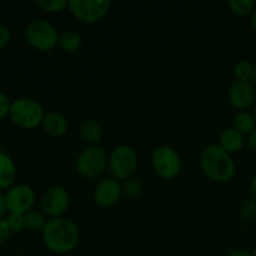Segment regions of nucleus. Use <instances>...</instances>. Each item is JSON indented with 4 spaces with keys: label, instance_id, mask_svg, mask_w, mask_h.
Segmentation results:
<instances>
[{
    "label": "nucleus",
    "instance_id": "obj_18",
    "mask_svg": "<svg viewBox=\"0 0 256 256\" xmlns=\"http://www.w3.org/2000/svg\"><path fill=\"white\" fill-rule=\"evenodd\" d=\"M232 124H234V126H232L234 129H236L238 132H240L244 135H249L252 130L256 129L255 116L248 112H236L234 116V120H232Z\"/></svg>",
    "mask_w": 256,
    "mask_h": 256
},
{
    "label": "nucleus",
    "instance_id": "obj_20",
    "mask_svg": "<svg viewBox=\"0 0 256 256\" xmlns=\"http://www.w3.org/2000/svg\"><path fill=\"white\" fill-rule=\"evenodd\" d=\"M228 6L230 8L234 14L239 16H248L252 15L255 10V2L254 0H229Z\"/></svg>",
    "mask_w": 256,
    "mask_h": 256
},
{
    "label": "nucleus",
    "instance_id": "obj_31",
    "mask_svg": "<svg viewBox=\"0 0 256 256\" xmlns=\"http://www.w3.org/2000/svg\"><path fill=\"white\" fill-rule=\"evenodd\" d=\"M6 204H5V195H2L0 192V219L4 216V214L6 212Z\"/></svg>",
    "mask_w": 256,
    "mask_h": 256
},
{
    "label": "nucleus",
    "instance_id": "obj_24",
    "mask_svg": "<svg viewBox=\"0 0 256 256\" xmlns=\"http://www.w3.org/2000/svg\"><path fill=\"white\" fill-rule=\"evenodd\" d=\"M240 214L244 219L252 220L256 218V199L252 198V199H246L240 206Z\"/></svg>",
    "mask_w": 256,
    "mask_h": 256
},
{
    "label": "nucleus",
    "instance_id": "obj_34",
    "mask_svg": "<svg viewBox=\"0 0 256 256\" xmlns=\"http://www.w3.org/2000/svg\"><path fill=\"white\" fill-rule=\"evenodd\" d=\"M252 84H254V85H256V65H254V72H252Z\"/></svg>",
    "mask_w": 256,
    "mask_h": 256
},
{
    "label": "nucleus",
    "instance_id": "obj_35",
    "mask_svg": "<svg viewBox=\"0 0 256 256\" xmlns=\"http://www.w3.org/2000/svg\"><path fill=\"white\" fill-rule=\"evenodd\" d=\"M254 116H255V119H256V102H255V108H254Z\"/></svg>",
    "mask_w": 256,
    "mask_h": 256
},
{
    "label": "nucleus",
    "instance_id": "obj_28",
    "mask_svg": "<svg viewBox=\"0 0 256 256\" xmlns=\"http://www.w3.org/2000/svg\"><path fill=\"white\" fill-rule=\"evenodd\" d=\"M10 234H12V232H10V228L8 225L6 220L0 219V245L5 244L9 240Z\"/></svg>",
    "mask_w": 256,
    "mask_h": 256
},
{
    "label": "nucleus",
    "instance_id": "obj_8",
    "mask_svg": "<svg viewBox=\"0 0 256 256\" xmlns=\"http://www.w3.org/2000/svg\"><path fill=\"white\" fill-rule=\"evenodd\" d=\"M70 12L82 22H96L109 12L110 0H69Z\"/></svg>",
    "mask_w": 256,
    "mask_h": 256
},
{
    "label": "nucleus",
    "instance_id": "obj_22",
    "mask_svg": "<svg viewBox=\"0 0 256 256\" xmlns=\"http://www.w3.org/2000/svg\"><path fill=\"white\" fill-rule=\"evenodd\" d=\"M66 0H38L36 5L48 12H60L68 6Z\"/></svg>",
    "mask_w": 256,
    "mask_h": 256
},
{
    "label": "nucleus",
    "instance_id": "obj_3",
    "mask_svg": "<svg viewBox=\"0 0 256 256\" xmlns=\"http://www.w3.org/2000/svg\"><path fill=\"white\" fill-rule=\"evenodd\" d=\"M9 116L10 120L18 126L24 129H35L42 124L45 112L36 100L20 98L12 102Z\"/></svg>",
    "mask_w": 256,
    "mask_h": 256
},
{
    "label": "nucleus",
    "instance_id": "obj_23",
    "mask_svg": "<svg viewBox=\"0 0 256 256\" xmlns=\"http://www.w3.org/2000/svg\"><path fill=\"white\" fill-rule=\"evenodd\" d=\"M122 192L126 195L129 199L134 200L136 198L140 196L142 194V185L134 178H129L128 180H125L124 185H122Z\"/></svg>",
    "mask_w": 256,
    "mask_h": 256
},
{
    "label": "nucleus",
    "instance_id": "obj_26",
    "mask_svg": "<svg viewBox=\"0 0 256 256\" xmlns=\"http://www.w3.org/2000/svg\"><path fill=\"white\" fill-rule=\"evenodd\" d=\"M10 39H12V32H10L9 28L0 22V50L4 49L9 44Z\"/></svg>",
    "mask_w": 256,
    "mask_h": 256
},
{
    "label": "nucleus",
    "instance_id": "obj_14",
    "mask_svg": "<svg viewBox=\"0 0 256 256\" xmlns=\"http://www.w3.org/2000/svg\"><path fill=\"white\" fill-rule=\"evenodd\" d=\"M18 170L14 160L6 152H0V189H9L16 180Z\"/></svg>",
    "mask_w": 256,
    "mask_h": 256
},
{
    "label": "nucleus",
    "instance_id": "obj_1",
    "mask_svg": "<svg viewBox=\"0 0 256 256\" xmlns=\"http://www.w3.org/2000/svg\"><path fill=\"white\" fill-rule=\"evenodd\" d=\"M42 235L45 246L55 254H68L72 252L80 240L79 228L66 218L48 220Z\"/></svg>",
    "mask_w": 256,
    "mask_h": 256
},
{
    "label": "nucleus",
    "instance_id": "obj_32",
    "mask_svg": "<svg viewBox=\"0 0 256 256\" xmlns=\"http://www.w3.org/2000/svg\"><path fill=\"white\" fill-rule=\"evenodd\" d=\"M250 24H252V29H254L255 32H256V8H255L254 12H252V18H250Z\"/></svg>",
    "mask_w": 256,
    "mask_h": 256
},
{
    "label": "nucleus",
    "instance_id": "obj_27",
    "mask_svg": "<svg viewBox=\"0 0 256 256\" xmlns=\"http://www.w3.org/2000/svg\"><path fill=\"white\" fill-rule=\"evenodd\" d=\"M10 106H12V102H10L9 98L6 96V94L0 92V119L9 115Z\"/></svg>",
    "mask_w": 256,
    "mask_h": 256
},
{
    "label": "nucleus",
    "instance_id": "obj_21",
    "mask_svg": "<svg viewBox=\"0 0 256 256\" xmlns=\"http://www.w3.org/2000/svg\"><path fill=\"white\" fill-rule=\"evenodd\" d=\"M252 72H254V65L248 60H242L234 68V74L238 80L252 82Z\"/></svg>",
    "mask_w": 256,
    "mask_h": 256
},
{
    "label": "nucleus",
    "instance_id": "obj_29",
    "mask_svg": "<svg viewBox=\"0 0 256 256\" xmlns=\"http://www.w3.org/2000/svg\"><path fill=\"white\" fill-rule=\"evenodd\" d=\"M248 144L252 148L254 152H256V129L252 130L249 134V138H248Z\"/></svg>",
    "mask_w": 256,
    "mask_h": 256
},
{
    "label": "nucleus",
    "instance_id": "obj_9",
    "mask_svg": "<svg viewBox=\"0 0 256 256\" xmlns=\"http://www.w3.org/2000/svg\"><path fill=\"white\" fill-rule=\"evenodd\" d=\"M35 202V192L26 184L12 185L5 194L6 210L10 214L24 215L30 212Z\"/></svg>",
    "mask_w": 256,
    "mask_h": 256
},
{
    "label": "nucleus",
    "instance_id": "obj_30",
    "mask_svg": "<svg viewBox=\"0 0 256 256\" xmlns=\"http://www.w3.org/2000/svg\"><path fill=\"white\" fill-rule=\"evenodd\" d=\"M229 256H252V254L245 249H235L230 252Z\"/></svg>",
    "mask_w": 256,
    "mask_h": 256
},
{
    "label": "nucleus",
    "instance_id": "obj_4",
    "mask_svg": "<svg viewBox=\"0 0 256 256\" xmlns=\"http://www.w3.org/2000/svg\"><path fill=\"white\" fill-rule=\"evenodd\" d=\"M24 35L28 44L39 52H49L54 49L59 42L60 36L54 25L42 19L30 22L25 28Z\"/></svg>",
    "mask_w": 256,
    "mask_h": 256
},
{
    "label": "nucleus",
    "instance_id": "obj_33",
    "mask_svg": "<svg viewBox=\"0 0 256 256\" xmlns=\"http://www.w3.org/2000/svg\"><path fill=\"white\" fill-rule=\"evenodd\" d=\"M252 195H254V198L256 199V175L254 178H252Z\"/></svg>",
    "mask_w": 256,
    "mask_h": 256
},
{
    "label": "nucleus",
    "instance_id": "obj_13",
    "mask_svg": "<svg viewBox=\"0 0 256 256\" xmlns=\"http://www.w3.org/2000/svg\"><path fill=\"white\" fill-rule=\"evenodd\" d=\"M42 125V128H44L45 132L54 138L62 136L68 130L66 118L59 112H46Z\"/></svg>",
    "mask_w": 256,
    "mask_h": 256
},
{
    "label": "nucleus",
    "instance_id": "obj_19",
    "mask_svg": "<svg viewBox=\"0 0 256 256\" xmlns=\"http://www.w3.org/2000/svg\"><path fill=\"white\" fill-rule=\"evenodd\" d=\"M46 222L48 220L45 219L44 214L38 212V210H30L26 214H24L25 229L29 230V232H42L45 225H46Z\"/></svg>",
    "mask_w": 256,
    "mask_h": 256
},
{
    "label": "nucleus",
    "instance_id": "obj_11",
    "mask_svg": "<svg viewBox=\"0 0 256 256\" xmlns=\"http://www.w3.org/2000/svg\"><path fill=\"white\" fill-rule=\"evenodd\" d=\"M122 195V186L114 178H106L96 185L94 202L100 208H110L118 204Z\"/></svg>",
    "mask_w": 256,
    "mask_h": 256
},
{
    "label": "nucleus",
    "instance_id": "obj_36",
    "mask_svg": "<svg viewBox=\"0 0 256 256\" xmlns=\"http://www.w3.org/2000/svg\"><path fill=\"white\" fill-rule=\"evenodd\" d=\"M0 152H2V142H0Z\"/></svg>",
    "mask_w": 256,
    "mask_h": 256
},
{
    "label": "nucleus",
    "instance_id": "obj_15",
    "mask_svg": "<svg viewBox=\"0 0 256 256\" xmlns=\"http://www.w3.org/2000/svg\"><path fill=\"white\" fill-rule=\"evenodd\" d=\"M245 144V136L240 132H238L234 128H228L220 135L219 145L228 152V154H234L240 152Z\"/></svg>",
    "mask_w": 256,
    "mask_h": 256
},
{
    "label": "nucleus",
    "instance_id": "obj_17",
    "mask_svg": "<svg viewBox=\"0 0 256 256\" xmlns=\"http://www.w3.org/2000/svg\"><path fill=\"white\" fill-rule=\"evenodd\" d=\"M82 38L76 30H65L60 34L59 36V45L60 49L65 52H75L82 48Z\"/></svg>",
    "mask_w": 256,
    "mask_h": 256
},
{
    "label": "nucleus",
    "instance_id": "obj_25",
    "mask_svg": "<svg viewBox=\"0 0 256 256\" xmlns=\"http://www.w3.org/2000/svg\"><path fill=\"white\" fill-rule=\"evenodd\" d=\"M6 222L10 228V232H22L25 229L24 225V215L20 214H9V216L6 218Z\"/></svg>",
    "mask_w": 256,
    "mask_h": 256
},
{
    "label": "nucleus",
    "instance_id": "obj_12",
    "mask_svg": "<svg viewBox=\"0 0 256 256\" xmlns=\"http://www.w3.org/2000/svg\"><path fill=\"white\" fill-rule=\"evenodd\" d=\"M229 102L236 109L244 110L252 106L256 100V90L252 82L235 80L229 88Z\"/></svg>",
    "mask_w": 256,
    "mask_h": 256
},
{
    "label": "nucleus",
    "instance_id": "obj_16",
    "mask_svg": "<svg viewBox=\"0 0 256 256\" xmlns=\"http://www.w3.org/2000/svg\"><path fill=\"white\" fill-rule=\"evenodd\" d=\"M79 135L85 142L94 146L98 145L102 136V128L95 119H85L79 125Z\"/></svg>",
    "mask_w": 256,
    "mask_h": 256
},
{
    "label": "nucleus",
    "instance_id": "obj_7",
    "mask_svg": "<svg viewBox=\"0 0 256 256\" xmlns=\"http://www.w3.org/2000/svg\"><path fill=\"white\" fill-rule=\"evenodd\" d=\"M152 164L155 172L165 180L174 179L182 169L179 152L172 146L162 145L154 149L152 154Z\"/></svg>",
    "mask_w": 256,
    "mask_h": 256
},
{
    "label": "nucleus",
    "instance_id": "obj_5",
    "mask_svg": "<svg viewBox=\"0 0 256 256\" xmlns=\"http://www.w3.org/2000/svg\"><path fill=\"white\" fill-rule=\"evenodd\" d=\"M108 166L114 179L128 180L132 178L138 166V156L135 150L129 145H119L114 148L109 155Z\"/></svg>",
    "mask_w": 256,
    "mask_h": 256
},
{
    "label": "nucleus",
    "instance_id": "obj_2",
    "mask_svg": "<svg viewBox=\"0 0 256 256\" xmlns=\"http://www.w3.org/2000/svg\"><path fill=\"white\" fill-rule=\"evenodd\" d=\"M200 165L209 179L216 182H228L235 175V162L219 144H212L202 150Z\"/></svg>",
    "mask_w": 256,
    "mask_h": 256
},
{
    "label": "nucleus",
    "instance_id": "obj_10",
    "mask_svg": "<svg viewBox=\"0 0 256 256\" xmlns=\"http://www.w3.org/2000/svg\"><path fill=\"white\" fill-rule=\"evenodd\" d=\"M69 204L70 196L68 190L56 185L45 192L40 205H42V212L50 216V219H54V218H62L69 208Z\"/></svg>",
    "mask_w": 256,
    "mask_h": 256
},
{
    "label": "nucleus",
    "instance_id": "obj_6",
    "mask_svg": "<svg viewBox=\"0 0 256 256\" xmlns=\"http://www.w3.org/2000/svg\"><path fill=\"white\" fill-rule=\"evenodd\" d=\"M108 154L102 148L88 146L78 155L75 168L79 175L86 179H95L102 174L108 165Z\"/></svg>",
    "mask_w": 256,
    "mask_h": 256
}]
</instances>
